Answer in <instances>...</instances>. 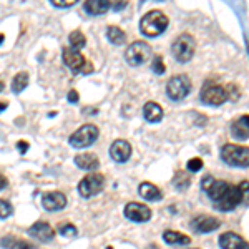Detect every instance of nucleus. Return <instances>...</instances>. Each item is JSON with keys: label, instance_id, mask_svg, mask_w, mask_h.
Here are the masks:
<instances>
[{"label": "nucleus", "instance_id": "nucleus-40", "mask_svg": "<svg viewBox=\"0 0 249 249\" xmlns=\"http://www.w3.org/2000/svg\"><path fill=\"white\" fill-rule=\"evenodd\" d=\"M3 88H5V85H3V82H0V93L3 91Z\"/></svg>", "mask_w": 249, "mask_h": 249}, {"label": "nucleus", "instance_id": "nucleus-25", "mask_svg": "<svg viewBox=\"0 0 249 249\" xmlns=\"http://www.w3.org/2000/svg\"><path fill=\"white\" fill-rule=\"evenodd\" d=\"M107 38H108V42L113 43V45H122V43H124V40H126V34H124L120 27L110 25L107 29Z\"/></svg>", "mask_w": 249, "mask_h": 249}, {"label": "nucleus", "instance_id": "nucleus-19", "mask_svg": "<svg viewBox=\"0 0 249 249\" xmlns=\"http://www.w3.org/2000/svg\"><path fill=\"white\" fill-rule=\"evenodd\" d=\"M75 164H77L80 170L95 171L100 168V160H98V156L93 153H80L75 156Z\"/></svg>", "mask_w": 249, "mask_h": 249}, {"label": "nucleus", "instance_id": "nucleus-37", "mask_svg": "<svg viewBox=\"0 0 249 249\" xmlns=\"http://www.w3.org/2000/svg\"><path fill=\"white\" fill-rule=\"evenodd\" d=\"M7 184H9V179H7L3 175H0V191H2V190H5V188H7Z\"/></svg>", "mask_w": 249, "mask_h": 249}, {"label": "nucleus", "instance_id": "nucleus-34", "mask_svg": "<svg viewBox=\"0 0 249 249\" xmlns=\"http://www.w3.org/2000/svg\"><path fill=\"white\" fill-rule=\"evenodd\" d=\"M126 5H128V2H110V10L120 12V10H123Z\"/></svg>", "mask_w": 249, "mask_h": 249}, {"label": "nucleus", "instance_id": "nucleus-14", "mask_svg": "<svg viewBox=\"0 0 249 249\" xmlns=\"http://www.w3.org/2000/svg\"><path fill=\"white\" fill-rule=\"evenodd\" d=\"M131 156V144L126 140H115L110 146V158L116 163H126Z\"/></svg>", "mask_w": 249, "mask_h": 249}, {"label": "nucleus", "instance_id": "nucleus-8", "mask_svg": "<svg viewBox=\"0 0 249 249\" xmlns=\"http://www.w3.org/2000/svg\"><path fill=\"white\" fill-rule=\"evenodd\" d=\"M151 57V47L146 42H133L124 52V60L131 67H142Z\"/></svg>", "mask_w": 249, "mask_h": 249}, {"label": "nucleus", "instance_id": "nucleus-29", "mask_svg": "<svg viewBox=\"0 0 249 249\" xmlns=\"http://www.w3.org/2000/svg\"><path fill=\"white\" fill-rule=\"evenodd\" d=\"M58 232L63 236V238H77V234H78V231H77V228L73 226V224H70V223H63V224H60V228H58Z\"/></svg>", "mask_w": 249, "mask_h": 249}, {"label": "nucleus", "instance_id": "nucleus-2", "mask_svg": "<svg viewBox=\"0 0 249 249\" xmlns=\"http://www.w3.org/2000/svg\"><path fill=\"white\" fill-rule=\"evenodd\" d=\"M219 156L226 164L234 168H248L249 166V150L248 146H239V144H224L219 151Z\"/></svg>", "mask_w": 249, "mask_h": 249}, {"label": "nucleus", "instance_id": "nucleus-7", "mask_svg": "<svg viewBox=\"0 0 249 249\" xmlns=\"http://www.w3.org/2000/svg\"><path fill=\"white\" fill-rule=\"evenodd\" d=\"M62 58H63V63L70 68L73 73H90L93 70L90 62H87L85 57L80 53L78 50H73L70 47H65L62 50Z\"/></svg>", "mask_w": 249, "mask_h": 249}, {"label": "nucleus", "instance_id": "nucleus-17", "mask_svg": "<svg viewBox=\"0 0 249 249\" xmlns=\"http://www.w3.org/2000/svg\"><path fill=\"white\" fill-rule=\"evenodd\" d=\"M219 248L221 249H249L248 241L243 238V236L236 234V232H223L218 239Z\"/></svg>", "mask_w": 249, "mask_h": 249}, {"label": "nucleus", "instance_id": "nucleus-30", "mask_svg": "<svg viewBox=\"0 0 249 249\" xmlns=\"http://www.w3.org/2000/svg\"><path fill=\"white\" fill-rule=\"evenodd\" d=\"M151 70H153V73H156V75H163L164 71H166V67H164V63H163V58L160 57V55H156V57L153 58Z\"/></svg>", "mask_w": 249, "mask_h": 249}, {"label": "nucleus", "instance_id": "nucleus-9", "mask_svg": "<svg viewBox=\"0 0 249 249\" xmlns=\"http://www.w3.org/2000/svg\"><path fill=\"white\" fill-rule=\"evenodd\" d=\"M105 188V176L93 173V175H88L82 181L78 183V193L82 198H93V196L100 195Z\"/></svg>", "mask_w": 249, "mask_h": 249}, {"label": "nucleus", "instance_id": "nucleus-35", "mask_svg": "<svg viewBox=\"0 0 249 249\" xmlns=\"http://www.w3.org/2000/svg\"><path fill=\"white\" fill-rule=\"evenodd\" d=\"M68 102L70 103H78V100H80V96H78V91L77 90H70L68 91Z\"/></svg>", "mask_w": 249, "mask_h": 249}, {"label": "nucleus", "instance_id": "nucleus-41", "mask_svg": "<svg viewBox=\"0 0 249 249\" xmlns=\"http://www.w3.org/2000/svg\"><path fill=\"white\" fill-rule=\"evenodd\" d=\"M195 249H196V248H195Z\"/></svg>", "mask_w": 249, "mask_h": 249}, {"label": "nucleus", "instance_id": "nucleus-16", "mask_svg": "<svg viewBox=\"0 0 249 249\" xmlns=\"http://www.w3.org/2000/svg\"><path fill=\"white\" fill-rule=\"evenodd\" d=\"M42 204L47 211H60L67 206V196L62 191H50L42 196Z\"/></svg>", "mask_w": 249, "mask_h": 249}, {"label": "nucleus", "instance_id": "nucleus-38", "mask_svg": "<svg viewBox=\"0 0 249 249\" xmlns=\"http://www.w3.org/2000/svg\"><path fill=\"white\" fill-rule=\"evenodd\" d=\"M7 107H9V102H2V103H0V113H2V111H5Z\"/></svg>", "mask_w": 249, "mask_h": 249}, {"label": "nucleus", "instance_id": "nucleus-23", "mask_svg": "<svg viewBox=\"0 0 249 249\" xmlns=\"http://www.w3.org/2000/svg\"><path fill=\"white\" fill-rule=\"evenodd\" d=\"M163 239L166 244L170 246H188L191 243L190 236L183 234V232H178V231H171V230H166L163 232Z\"/></svg>", "mask_w": 249, "mask_h": 249}, {"label": "nucleus", "instance_id": "nucleus-22", "mask_svg": "<svg viewBox=\"0 0 249 249\" xmlns=\"http://www.w3.org/2000/svg\"><path fill=\"white\" fill-rule=\"evenodd\" d=\"M138 193L146 201H160V199H163V193L160 191L153 183H148V181L142 183L138 188Z\"/></svg>", "mask_w": 249, "mask_h": 249}, {"label": "nucleus", "instance_id": "nucleus-32", "mask_svg": "<svg viewBox=\"0 0 249 249\" xmlns=\"http://www.w3.org/2000/svg\"><path fill=\"white\" fill-rule=\"evenodd\" d=\"M186 168H188V171H191V173L199 171L203 168V160L201 158H191L190 161H188Z\"/></svg>", "mask_w": 249, "mask_h": 249}, {"label": "nucleus", "instance_id": "nucleus-10", "mask_svg": "<svg viewBox=\"0 0 249 249\" xmlns=\"http://www.w3.org/2000/svg\"><path fill=\"white\" fill-rule=\"evenodd\" d=\"M230 186H231L230 183L223 181V179L213 178L211 175L204 176V178L201 179V188H203V191L208 195V198L211 199L213 204H216L221 198H223L224 195H226V191L230 190Z\"/></svg>", "mask_w": 249, "mask_h": 249}, {"label": "nucleus", "instance_id": "nucleus-39", "mask_svg": "<svg viewBox=\"0 0 249 249\" xmlns=\"http://www.w3.org/2000/svg\"><path fill=\"white\" fill-rule=\"evenodd\" d=\"M3 40H5V35H3V34H0V45H2V42H3Z\"/></svg>", "mask_w": 249, "mask_h": 249}, {"label": "nucleus", "instance_id": "nucleus-31", "mask_svg": "<svg viewBox=\"0 0 249 249\" xmlns=\"http://www.w3.org/2000/svg\"><path fill=\"white\" fill-rule=\"evenodd\" d=\"M14 213V208L12 204L7 201V199H0V219H5Z\"/></svg>", "mask_w": 249, "mask_h": 249}, {"label": "nucleus", "instance_id": "nucleus-26", "mask_svg": "<svg viewBox=\"0 0 249 249\" xmlns=\"http://www.w3.org/2000/svg\"><path fill=\"white\" fill-rule=\"evenodd\" d=\"M29 87V73H25V71H20L14 77L12 80V91L14 93H22L25 88Z\"/></svg>", "mask_w": 249, "mask_h": 249}, {"label": "nucleus", "instance_id": "nucleus-1", "mask_svg": "<svg viewBox=\"0 0 249 249\" xmlns=\"http://www.w3.org/2000/svg\"><path fill=\"white\" fill-rule=\"evenodd\" d=\"M170 25V18L161 10H150L140 20V32L148 38L160 37Z\"/></svg>", "mask_w": 249, "mask_h": 249}, {"label": "nucleus", "instance_id": "nucleus-6", "mask_svg": "<svg viewBox=\"0 0 249 249\" xmlns=\"http://www.w3.org/2000/svg\"><path fill=\"white\" fill-rule=\"evenodd\" d=\"M100 136V130L95 126V124L88 123V124H83L82 128H78L73 135L68 138V143H70L71 148H88L91 146Z\"/></svg>", "mask_w": 249, "mask_h": 249}, {"label": "nucleus", "instance_id": "nucleus-15", "mask_svg": "<svg viewBox=\"0 0 249 249\" xmlns=\"http://www.w3.org/2000/svg\"><path fill=\"white\" fill-rule=\"evenodd\" d=\"M27 232H29L32 238L42 241V243H50V241H53L55 238V230L48 223H43V221H38V223L32 224Z\"/></svg>", "mask_w": 249, "mask_h": 249}, {"label": "nucleus", "instance_id": "nucleus-13", "mask_svg": "<svg viewBox=\"0 0 249 249\" xmlns=\"http://www.w3.org/2000/svg\"><path fill=\"white\" fill-rule=\"evenodd\" d=\"M124 218L133 223H146L151 219V210L142 203H128L124 206Z\"/></svg>", "mask_w": 249, "mask_h": 249}, {"label": "nucleus", "instance_id": "nucleus-18", "mask_svg": "<svg viewBox=\"0 0 249 249\" xmlns=\"http://www.w3.org/2000/svg\"><path fill=\"white\" fill-rule=\"evenodd\" d=\"M248 120L249 116L248 115H243L239 116L238 120L231 123V136L239 142H246L249 138V128H248Z\"/></svg>", "mask_w": 249, "mask_h": 249}, {"label": "nucleus", "instance_id": "nucleus-12", "mask_svg": "<svg viewBox=\"0 0 249 249\" xmlns=\"http://www.w3.org/2000/svg\"><path fill=\"white\" fill-rule=\"evenodd\" d=\"M243 203V193L239 191L238 186H230V190L226 191V195L214 204L216 210L219 211H232L234 208H238Z\"/></svg>", "mask_w": 249, "mask_h": 249}, {"label": "nucleus", "instance_id": "nucleus-33", "mask_svg": "<svg viewBox=\"0 0 249 249\" xmlns=\"http://www.w3.org/2000/svg\"><path fill=\"white\" fill-rule=\"evenodd\" d=\"M50 3L57 9H68V7H73L77 0H50Z\"/></svg>", "mask_w": 249, "mask_h": 249}, {"label": "nucleus", "instance_id": "nucleus-21", "mask_svg": "<svg viewBox=\"0 0 249 249\" xmlns=\"http://www.w3.org/2000/svg\"><path fill=\"white\" fill-rule=\"evenodd\" d=\"M143 116L148 123H160L163 120V108L158 105L156 102H148L143 107Z\"/></svg>", "mask_w": 249, "mask_h": 249}, {"label": "nucleus", "instance_id": "nucleus-20", "mask_svg": "<svg viewBox=\"0 0 249 249\" xmlns=\"http://www.w3.org/2000/svg\"><path fill=\"white\" fill-rule=\"evenodd\" d=\"M83 10L91 17H100L110 10V2L108 0H88L83 3Z\"/></svg>", "mask_w": 249, "mask_h": 249}, {"label": "nucleus", "instance_id": "nucleus-11", "mask_svg": "<svg viewBox=\"0 0 249 249\" xmlns=\"http://www.w3.org/2000/svg\"><path fill=\"white\" fill-rule=\"evenodd\" d=\"M190 226L193 228L195 232L199 234H206V232L216 231L221 226V221L214 216H208V214H198L190 221Z\"/></svg>", "mask_w": 249, "mask_h": 249}, {"label": "nucleus", "instance_id": "nucleus-27", "mask_svg": "<svg viewBox=\"0 0 249 249\" xmlns=\"http://www.w3.org/2000/svg\"><path fill=\"white\" fill-rule=\"evenodd\" d=\"M68 42H70V48H73V50H78L80 48H83L87 45V38L85 35H83V32L80 30H73L70 35H68Z\"/></svg>", "mask_w": 249, "mask_h": 249}, {"label": "nucleus", "instance_id": "nucleus-36", "mask_svg": "<svg viewBox=\"0 0 249 249\" xmlns=\"http://www.w3.org/2000/svg\"><path fill=\"white\" fill-rule=\"evenodd\" d=\"M17 148H18V151L20 153H27V150L30 148V144L27 143V142H23V140H20V142H17Z\"/></svg>", "mask_w": 249, "mask_h": 249}, {"label": "nucleus", "instance_id": "nucleus-5", "mask_svg": "<svg viewBox=\"0 0 249 249\" xmlns=\"http://www.w3.org/2000/svg\"><path fill=\"white\" fill-rule=\"evenodd\" d=\"M191 91V80L188 75H175L166 83V95L173 102H181Z\"/></svg>", "mask_w": 249, "mask_h": 249}, {"label": "nucleus", "instance_id": "nucleus-4", "mask_svg": "<svg viewBox=\"0 0 249 249\" xmlns=\"http://www.w3.org/2000/svg\"><path fill=\"white\" fill-rule=\"evenodd\" d=\"M199 100L208 107H219L230 100V91L224 87H221L210 80V82H206L203 85L201 93H199Z\"/></svg>", "mask_w": 249, "mask_h": 249}, {"label": "nucleus", "instance_id": "nucleus-24", "mask_svg": "<svg viewBox=\"0 0 249 249\" xmlns=\"http://www.w3.org/2000/svg\"><path fill=\"white\" fill-rule=\"evenodd\" d=\"M0 246L5 249H38L35 244L29 243V241L14 238V236H5V238H2L0 239Z\"/></svg>", "mask_w": 249, "mask_h": 249}, {"label": "nucleus", "instance_id": "nucleus-3", "mask_svg": "<svg viewBox=\"0 0 249 249\" xmlns=\"http://www.w3.org/2000/svg\"><path fill=\"white\" fill-rule=\"evenodd\" d=\"M196 52V40L190 34H181L173 42L171 53L178 63H188Z\"/></svg>", "mask_w": 249, "mask_h": 249}, {"label": "nucleus", "instance_id": "nucleus-28", "mask_svg": "<svg viewBox=\"0 0 249 249\" xmlns=\"http://www.w3.org/2000/svg\"><path fill=\"white\" fill-rule=\"evenodd\" d=\"M173 183L178 190H186L188 186L191 184V175H188L186 171H176L175 178H173Z\"/></svg>", "mask_w": 249, "mask_h": 249}]
</instances>
